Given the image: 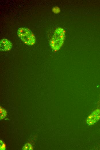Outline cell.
I'll list each match as a JSON object with an SVG mask.
<instances>
[{
  "instance_id": "cell-5",
  "label": "cell",
  "mask_w": 100,
  "mask_h": 150,
  "mask_svg": "<svg viewBox=\"0 0 100 150\" xmlns=\"http://www.w3.org/2000/svg\"><path fill=\"white\" fill-rule=\"evenodd\" d=\"M0 119L2 120L7 117V112L6 110L0 106Z\"/></svg>"
},
{
  "instance_id": "cell-2",
  "label": "cell",
  "mask_w": 100,
  "mask_h": 150,
  "mask_svg": "<svg viewBox=\"0 0 100 150\" xmlns=\"http://www.w3.org/2000/svg\"><path fill=\"white\" fill-rule=\"evenodd\" d=\"M17 35L21 40L28 45H32L36 42L35 37L28 28L21 27L18 30Z\"/></svg>"
},
{
  "instance_id": "cell-6",
  "label": "cell",
  "mask_w": 100,
  "mask_h": 150,
  "mask_svg": "<svg viewBox=\"0 0 100 150\" xmlns=\"http://www.w3.org/2000/svg\"><path fill=\"white\" fill-rule=\"evenodd\" d=\"M33 149V146L30 142L25 144L22 148V149L23 150H32Z\"/></svg>"
},
{
  "instance_id": "cell-4",
  "label": "cell",
  "mask_w": 100,
  "mask_h": 150,
  "mask_svg": "<svg viewBox=\"0 0 100 150\" xmlns=\"http://www.w3.org/2000/svg\"><path fill=\"white\" fill-rule=\"evenodd\" d=\"M12 46L11 42L8 40L3 38L0 41V49L2 51H7L11 49Z\"/></svg>"
},
{
  "instance_id": "cell-7",
  "label": "cell",
  "mask_w": 100,
  "mask_h": 150,
  "mask_svg": "<svg viewBox=\"0 0 100 150\" xmlns=\"http://www.w3.org/2000/svg\"><path fill=\"white\" fill-rule=\"evenodd\" d=\"M6 149V145L4 142L2 140H0V150H5Z\"/></svg>"
},
{
  "instance_id": "cell-3",
  "label": "cell",
  "mask_w": 100,
  "mask_h": 150,
  "mask_svg": "<svg viewBox=\"0 0 100 150\" xmlns=\"http://www.w3.org/2000/svg\"><path fill=\"white\" fill-rule=\"evenodd\" d=\"M100 119V109H97L90 115L86 120V123L89 125H92Z\"/></svg>"
},
{
  "instance_id": "cell-1",
  "label": "cell",
  "mask_w": 100,
  "mask_h": 150,
  "mask_svg": "<svg viewBox=\"0 0 100 150\" xmlns=\"http://www.w3.org/2000/svg\"><path fill=\"white\" fill-rule=\"evenodd\" d=\"M65 36V32L63 28L58 27L55 29L50 42L53 50L57 51L60 49L64 43Z\"/></svg>"
}]
</instances>
